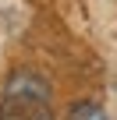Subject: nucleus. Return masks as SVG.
Masks as SVG:
<instances>
[{
    "mask_svg": "<svg viewBox=\"0 0 117 120\" xmlns=\"http://www.w3.org/2000/svg\"><path fill=\"white\" fill-rule=\"evenodd\" d=\"M0 120H53L50 85L32 71H14L0 95Z\"/></svg>",
    "mask_w": 117,
    "mask_h": 120,
    "instance_id": "nucleus-1",
    "label": "nucleus"
},
{
    "mask_svg": "<svg viewBox=\"0 0 117 120\" xmlns=\"http://www.w3.org/2000/svg\"><path fill=\"white\" fill-rule=\"evenodd\" d=\"M71 120H106V113L96 102H78V106H71Z\"/></svg>",
    "mask_w": 117,
    "mask_h": 120,
    "instance_id": "nucleus-2",
    "label": "nucleus"
}]
</instances>
